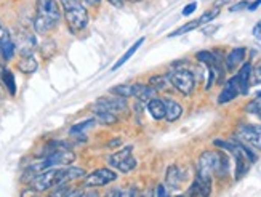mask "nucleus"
Listing matches in <instances>:
<instances>
[{
    "label": "nucleus",
    "mask_w": 261,
    "mask_h": 197,
    "mask_svg": "<svg viewBox=\"0 0 261 197\" xmlns=\"http://www.w3.org/2000/svg\"><path fill=\"white\" fill-rule=\"evenodd\" d=\"M228 168L229 159L221 151H205V153H202L196 164V180L192 181L191 188L188 189V195H210L213 175L224 178L228 175Z\"/></svg>",
    "instance_id": "obj_1"
},
{
    "label": "nucleus",
    "mask_w": 261,
    "mask_h": 197,
    "mask_svg": "<svg viewBox=\"0 0 261 197\" xmlns=\"http://www.w3.org/2000/svg\"><path fill=\"white\" fill-rule=\"evenodd\" d=\"M85 170L84 168H77V167H71V168H47L40 171L39 175H36L31 181V186L36 189L37 192H43L53 188H58L61 184H66L69 181H75L85 178Z\"/></svg>",
    "instance_id": "obj_2"
},
{
    "label": "nucleus",
    "mask_w": 261,
    "mask_h": 197,
    "mask_svg": "<svg viewBox=\"0 0 261 197\" xmlns=\"http://www.w3.org/2000/svg\"><path fill=\"white\" fill-rule=\"evenodd\" d=\"M215 146L228 151V153L234 157V160H236V180L237 181L242 180L247 175V171L250 170V165L256 162V154L245 143H242L239 140H234V141L217 140L215 141Z\"/></svg>",
    "instance_id": "obj_3"
},
{
    "label": "nucleus",
    "mask_w": 261,
    "mask_h": 197,
    "mask_svg": "<svg viewBox=\"0 0 261 197\" xmlns=\"http://www.w3.org/2000/svg\"><path fill=\"white\" fill-rule=\"evenodd\" d=\"M61 8L56 0H37L34 29L37 34H47L60 24Z\"/></svg>",
    "instance_id": "obj_4"
},
{
    "label": "nucleus",
    "mask_w": 261,
    "mask_h": 197,
    "mask_svg": "<svg viewBox=\"0 0 261 197\" xmlns=\"http://www.w3.org/2000/svg\"><path fill=\"white\" fill-rule=\"evenodd\" d=\"M61 7L71 32L77 34L88 26V11L79 0H61Z\"/></svg>",
    "instance_id": "obj_5"
},
{
    "label": "nucleus",
    "mask_w": 261,
    "mask_h": 197,
    "mask_svg": "<svg viewBox=\"0 0 261 197\" xmlns=\"http://www.w3.org/2000/svg\"><path fill=\"white\" fill-rule=\"evenodd\" d=\"M168 79L172 82L173 88L178 90L181 95L189 96L196 87V76L191 72L189 69H175V71L168 72Z\"/></svg>",
    "instance_id": "obj_6"
},
{
    "label": "nucleus",
    "mask_w": 261,
    "mask_h": 197,
    "mask_svg": "<svg viewBox=\"0 0 261 197\" xmlns=\"http://www.w3.org/2000/svg\"><path fill=\"white\" fill-rule=\"evenodd\" d=\"M108 164L122 173H130L132 170H135L136 165H138V160L133 157V146H125L117 153L111 154Z\"/></svg>",
    "instance_id": "obj_7"
},
{
    "label": "nucleus",
    "mask_w": 261,
    "mask_h": 197,
    "mask_svg": "<svg viewBox=\"0 0 261 197\" xmlns=\"http://www.w3.org/2000/svg\"><path fill=\"white\" fill-rule=\"evenodd\" d=\"M236 140L245 143L253 149L261 151V125L258 124H241L236 129Z\"/></svg>",
    "instance_id": "obj_8"
},
{
    "label": "nucleus",
    "mask_w": 261,
    "mask_h": 197,
    "mask_svg": "<svg viewBox=\"0 0 261 197\" xmlns=\"http://www.w3.org/2000/svg\"><path fill=\"white\" fill-rule=\"evenodd\" d=\"M197 61L205 64L207 69H208V80H207V85L205 88L210 90L215 84V80H220L221 74H223V67H221V63L217 58V55L212 53V52H199L196 55Z\"/></svg>",
    "instance_id": "obj_9"
},
{
    "label": "nucleus",
    "mask_w": 261,
    "mask_h": 197,
    "mask_svg": "<svg viewBox=\"0 0 261 197\" xmlns=\"http://www.w3.org/2000/svg\"><path fill=\"white\" fill-rule=\"evenodd\" d=\"M218 15H220V8H218V7H213L212 10L205 11V13H203L200 18L192 19V21L186 22L185 26H181V28H178L176 31H173L168 37H179V36H183V34H188V32L194 31V29H197V28H200V26H203V24H208V22L213 21Z\"/></svg>",
    "instance_id": "obj_10"
},
{
    "label": "nucleus",
    "mask_w": 261,
    "mask_h": 197,
    "mask_svg": "<svg viewBox=\"0 0 261 197\" xmlns=\"http://www.w3.org/2000/svg\"><path fill=\"white\" fill-rule=\"evenodd\" d=\"M117 180V173L111 168H98L92 171L90 175L85 178V186L87 188H99V186H106V184L112 183Z\"/></svg>",
    "instance_id": "obj_11"
},
{
    "label": "nucleus",
    "mask_w": 261,
    "mask_h": 197,
    "mask_svg": "<svg viewBox=\"0 0 261 197\" xmlns=\"http://www.w3.org/2000/svg\"><path fill=\"white\" fill-rule=\"evenodd\" d=\"M98 106L101 108H105L108 111H111L112 114H116V115H125L128 112V104H127V98H123V96H101L96 100Z\"/></svg>",
    "instance_id": "obj_12"
},
{
    "label": "nucleus",
    "mask_w": 261,
    "mask_h": 197,
    "mask_svg": "<svg viewBox=\"0 0 261 197\" xmlns=\"http://www.w3.org/2000/svg\"><path fill=\"white\" fill-rule=\"evenodd\" d=\"M241 95V87H239V79L237 76L231 77L228 82H226L224 88L221 90V93L218 96V104H226L232 100H236L237 96Z\"/></svg>",
    "instance_id": "obj_13"
},
{
    "label": "nucleus",
    "mask_w": 261,
    "mask_h": 197,
    "mask_svg": "<svg viewBox=\"0 0 261 197\" xmlns=\"http://www.w3.org/2000/svg\"><path fill=\"white\" fill-rule=\"evenodd\" d=\"M252 71H253V66L250 63H244L242 67L239 69L237 72V79H239V87H241V95H247L248 90H250L252 85Z\"/></svg>",
    "instance_id": "obj_14"
},
{
    "label": "nucleus",
    "mask_w": 261,
    "mask_h": 197,
    "mask_svg": "<svg viewBox=\"0 0 261 197\" xmlns=\"http://www.w3.org/2000/svg\"><path fill=\"white\" fill-rule=\"evenodd\" d=\"M157 96V90L149 84H133V98L140 103H147Z\"/></svg>",
    "instance_id": "obj_15"
},
{
    "label": "nucleus",
    "mask_w": 261,
    "mask_h": 197,
    "mask_svg": "<svg viewBox=\"0 0 261 197\" xmlns=\"http://www.w3.org/2000/svg\"><path fill=\"white\" fill-rule=\"evenodd\" d=\"M245 53H247L245 47L232 48V50L228 53V56H226V69H228L229 72L236 71V69L244 63V60H245Z\"/></svg>",
    "instance_id": "obj_16"
},
{
    "label": "nucleus",
    "mask_w": 261,
    "mask_h": 197,
    "mask_svg": "<svg viewBox=\"0 0 261 197\" xmlns=\"http://www.w3.org/2000/svg\"><path fill=\"white\" fill-rule=\"evenodd\" d=\"M92 111L95 114V119L98 120V124H103V125H116L119 122V115L112 114L111 111L98 106V104H93Z\"/></svg>",
    "instance_id": "obj_17"
},
{
    "label": "nucleus",
    "mask_w": 261,
    "mask_h": 197,
    "mask_svg": "<svg viewBox=\"0 0 261 197\" xmlns=\"http://www.w3.org/2000/svg\"><path fill=\"white\" fill-rule=\"evenodd\" d=\"M147 111L152 115V119L155 120H162L165 119V114H167V108H165V101L161 98H152L151 101H147Z\"/></svg>",
    "instance_id": "obj_18"
},
{
    "label": "nucleus",
    "mask_w": 261,
    "mask_h": 197,
    "mask_svg": "<svg viewBox=\"0 0 261 197\" xmlns=\"http://www.w3.org/2000/svg\"><path fill=\"white\" fill-rule=\"evenodd\" d=\"M183 180H185V173L178 165H170L168 167L167 175H165V181H167V184L170 188L178 189L179 184L183 183Z\"/></svg>",
    "instance_id": "obj_19"
},
{
    "label": "nucleus",
    "mask_w": 261,
    "mask_h": 197,
    "mask_svg": "<svg viewBox=\"0 0 261 197\" xmlns=\"http://www.w3.org/2000/svg\"><path fill=\"white\" fill-rule=\"evenodd\" d=\"M16 47L19 50V53L24 56V55H32L34 48H36V37L32 34H21L19 36V42L16 43Z\"/></svg>",
    "instance_id": "obj_20"
},
{
    "label": "nucleus",
    "mask_w": 261,
    "mask_h": 197,
    "mask_svg": "<svg viewBox=\"0 0 261 197\" xmlns=\"http://www.w3.org/2000/svg\"><path fill=\"white\" fill-rule=\"evenodd\" d=\"M165 101V108H167V114H165V119L167 122H176L181 114H183V108H181V104L175 100H164Z\"/></svg>",
    "instance_id": "obj_21"
},
{
    "label": "nucleus",
    "mask_w": 261,
    "mask_h": 197,
    "mask_svg": "<svg viewBox=\"0 0 261 197\" xmlns=\"http://www.w3.org/2000/svg\"><path fill=\"white\" fill-rule=\"evenodd\" d=\"M37 67H39L37 60L32 55H24L22 56V60L18 63V69L24 74H34L37 71Z\"/></svg>",
    "instance_id": "obj_22"
},
{
    "label": "nucleus",
    "mask_w": 261,
    "mask_h": 197,
    "mask_svg": "<svg viewBox=\"0 0 261 197\" xmlns=\"http://www.w3.org/2000/svg\"><path fill=\"white\" fill-rule=\"evenodd\" d=\"M144 43V37H141V39H138V40H136L133 45H132V47L125 52V55H123L122 58H120V60L114 64V66H112V71H117V69L120 67V66H123V64H125L128 60H130V58L136 53V52H138V48L141 47V45Z\"/></svg>",
    "instance_id": "obj_23"
},
{
    "label": "nucleus",
    "mask_w": 261,
    "mask_h": 197,
    "mask_svg": "<svg viewBox=\"0 0 261 197\" xmlns=\"http://www.w3.org/2000/svg\"><path fill=\"white\" fill-rule=\"evenodd\" d=\"M149 85H152L157 91H167L170 87L173 88L168 76H154V77H151L149 79Z\"/></svg>",
    "instance_id": "obj_24"
},
{
    "label": "nucleus",
    "mask_w": 261,
    "mask_h": 197,
    "mask_svg": "<svg viewBox=\"0 0 261 197\" xmlns=\"http://www.w3.org/2000/svg\"><path fill=\"white\" fill-rule=\"evenodd\" d=\"M15 50H16V45L11 42V39H8L5 42H0V53H2L5 61H10L11 58H13Z\"/></svg>",
    "instance_id": "obj_25"
},
{
    "label": "nucleus",
    "mask_w": 261,
    "mask_h": 197,
    "mask_svg": "<svg viewBox=\"0 0 261 197\" xmlns=\"http://www.w3.org/2000/svg\"><path fill=\"white\" fill-rule=\"evenodd\" d=\"M2 79H4V84L7 87V90L10 91V95H15L16 93V84H15V76L11 71L5 69L4 74H2Z\"/></svg>",
    "instance_id": "obj_26"
},
{
    "label": "nucleus",
    "mask_w": 261,
    "mask_h": 197,
    "mask_svg": "<svg viewBox=\"0 0 261 197\" xmlns=\"http://www.w3.org/2000/svg\"><path fill=\"white\" fill-rule=\"evenodd\" d=\"M112 95L123 96V98H132L133 96V85H117L114 88H111Z\"/></svg>",
    "instance_id": "obj_27"
},
{
    "label": "nucleus",
    "mask_w": 261,
    "mask_h": 197,
    "mask_svg": "<svg viewBox=\"0 0 261 197\" xmlns=\"http://www.w3.org/2000/svg\"><path fill=\"white\" fill-rule=\"evenodd\" d=\"M245 111L248 112V114H253V115H256L258 119H261V98H255L253 101H250L245 106Z\"/></svg>",
    "instance_id": "obj_28"
},
{
    "label": "nucleus",
    "mask_w": 261,
    "mask_h": 197,
    "mask_svg": "<svg viewBox=\"0 0 261 197\" xmlns=\"http://www.w3.org/2000/svg\"><path fill=\"white\" fill-rule=\"evenodd\" d=\"M95 124H96V119H88V120H85V122L77 124V125H74L72 129H71V135L81 133V132H84V130H87V129H90V127H93Z\"/></svg>",
    "instance_id": "obj_29"
},
{
    "label": "nucleus",
    "mask_w": 261,
    "mask_h": 197,
    "mask_svg": "<svg viewBox=\"0 0 261 197\" xmlns=\"http://www.w3.org/2000/svg\"><path fill=\"white\" fill-rule=\"evenodd\" d=\"M261 84V64L255 66L252 71V85H259Z\"/></svg>",
    "instance_id": "obj_30"
},
{
    "label": "nucleus",
    "mask_w": 261,
    "mask_h": 197,
    "mask_svg": "<svg viewBox=\"0 0 261 197\" xmlns=\"http://www.w3.org/2000/svg\"><path fill=\"white\" fill-rule=\"evenodd\" d=\"M196 8H197V4L196 2H192V4H189V5H186L185 7V10H183V16H189V15H192L196 11Z\"/></svg>",
    "instance_id": "obj_31"
},
{
    "label": "nucleus",
    "mask_w": 261,
    "mask_h": 197,
    "mask_svg": "<svg viewBox=\"0 0 261 197\" xmlns=\"http://www.w3.org/2000/svg\"><path fill=\"white\" fill-rule=\"evenodd\" d=\"M248 4L247 0H242V2H239V4H236V5H232L231 8H229V11H239V10H244V8H248Z\"/></svg>",
    "instance_id": "obj_32"
},
{
    "label": "nucleus",
    "mask_w": 261,
    "mask_h": 197,
    "mask_svg": "<svg viewBox=\"0 0 261 197\" xmlns=\"http://www.w3.org/2000/svg\"><path fill=\"white\" fill-rule=\"evenodd\" d=\"M10 39V34H8V31L0 24V42H5V40H8Z\"/></svg>",
    "instance_id": "obj_33"
},
{
    "label": "nucleus",
    "mask_w": 261,
    "mask_h": 197,
    "mask_svg": "<svg viewBox=\"0 0 261 197\" xmlns=\"http://www.w3.org/2000/svg\"><path fill=\"white\" fill-rule=\"evenodd\" d=\"M252 34L256 37V39H261V21H258L256 24L253 26V31H252Z\"/></svg>",
    "instance_id": "obj_34"
},
{
    "label": "nucleus",
    "mask_w": 261,
    "mask_h": 197,
    "mask_svg": "<svg viewBox=\"0 0 261 197\" xmlns=\"http://www.w3.org/2000/svg\"><path fill=\"white\" fill-rule=\"evenodd\" d=\"M259 5H261V0H255V2H252L250 5H248V8H247V10H248V11H255Z\"/></svg>",
    "instance_id": "obj_35"
},
{
    "label": "nucleus",
    "mask_w": 261,
    "mask_h": 197,
    "mask_svg": "<svg viewBox=\"0 0 261 197\" xmlns=\"http://www.w3.org/2000/svg\"><path fill=\"white\" fill-rule=\"evenodd\" d=\"M111 5H114L116 8H120L123 5V0H108Z\"/></svg>",
    "instance_id": "obj_36"
},
{
    "label": "nucleus",
    "mask_w": 261,
    "mask_h": 197,
    "mask_svg": "<svg viewBox=\"0 0 261 197\" xmlns=\"http://www.w3.org/2000/svg\"><path fill=\"white\" fill-rule=\"evenodd\" d=\"M155 195H167V192H165V186H157V191H155Z\"/></svg>",
    "instance_id": "obj_37"
},
{
    "label": "nucleus",
    "mask_w": 261,
    "mask_h": 197,
    "mask_svg": "<svg viewBox=\"0 0 261 197\" xmlns=\"http://www.w3.org/2000/svg\"><path fill=\"white\" fill-rule=\"evenodd\" d=\"M85 2L90 5V7H99L101 4V0H85Z\"/></svg>",
    "instance_id": "obj_38"
},
{
    "label": "nucleus",
    "mask_w": 261,
    "mask_h": 197,
    "mask_svg": "<svg viewBox=\"0 0 261 197\" xmlns=\"http://www.w3.org/2000/svg\"><path fill=\"white\" fill-rule=\"evenodd\" d=\"M4 71H5V69H4V66H2V64H0V77H2Z\"/></svg>",
    "instance_id": "obj_39"
},
{
    "label": "nucleus",
    "mask_w": 261,
    "mask_h": 197,
    "mask_svg": "<svg viewBox=\"0 0 261 197\" xmlns=\"http://www.w3.org/2000/svg\"><path fill=\"white\" fill-rule=\"evenodd\" d=\"M128 2H132V4H136V2H141V0H128Z\"/></svg>",
    "instance_id": "obj_40"
},
{
    "label": "nucleus",
    "mask_w": 261,
    "mask_h": 197,
    "mask_svg": "<svg viewBox=\"0 0 261 197\" xmlns=\"http://www.w3.org/2000/svg\"><path fill=\"white\" fill-rule=\"evenodd\" d=\"M256 96H258V98H261V91H258V93H256Z\"/></svg>",
    "instance_id": "obj_41"
}]
</instances>
